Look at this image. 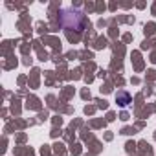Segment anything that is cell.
Wrapping results in <instances>:
<instances>
[{
    "label": "cell",
    "instance_id": "obj_1",
    "mask_svg": "<svg viewBox=\"0 0 156 156\" xmlns=\"http://www.w3.org/2000/svg\"><path fill=\"white\" fill-rule=\"evenodd\" d=\"M59 22L64 30H75V31L85 30V15L75 9H62L59 15Z\"/></svg>",
    "mask_w": 156,
    "mask_h": 156
},
{
    "label": "cell",
    "instance_id": "obj_2",
    "mask_svg": "<svg viewBox=\"0 0 156 156\" xmlns=\"http://www.w3.org/2000/svg\"><path fill=\"white\" fill-rule=\"evenodd\" d=\"M130 101H132V98H130V94H129V92L121 90V92H118V94H116V103H118L119 107H123V108H125Z\"/></svg>",
    "mask_w": 156,
    "mask_h": 156
}]
</instances>
